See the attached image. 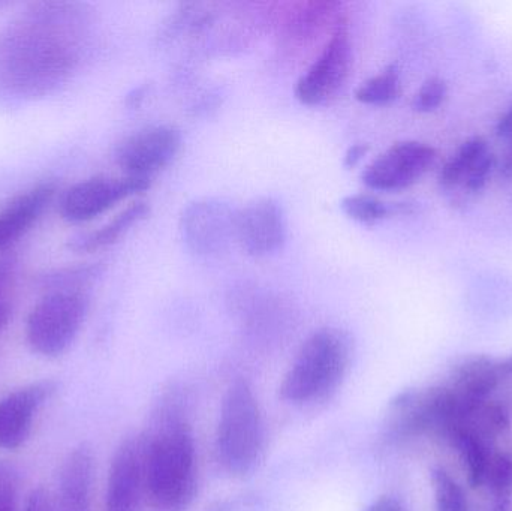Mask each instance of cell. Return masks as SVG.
<instances>
[{
    "mask_svg": "<svg viewBox=\"0 0 512 511\" xmlns=\"http://www.w3.org/2000/svg\"><path fill=\"white\" fill-rule=\"evenodd\" d=\"M351 360V338L336 327L316 330L301 345L280 384V396L291 404L327 398L339 387Z\"/></svg>",
    "mask_w": 512,
    "mask_h": 511,
    "instance_id": "6da1fadb",
    "label": "cell"
},
{
    "mask_svg": "<svg viewBox=\"0 0 512 511\" xmlns=\"http://www.w3.org/2000/svg\"><path fill=\"white\" fill-rule=\"evenodd\" d=\"M144 482L162 509L180 511L189 506L197 485V455L186 426H170L144 446Z\"/></svg>",
    "mask_w": 512,
    "mask_h": 511,
    "instance_id": "7a4b0ae2",
    "label": "cell"
},
{
    "mask_svg": "<svg viewBox=\"0 0 512 511\" xmlns=\"http://www.w3.org/2000/svg\"><path fill=\"white\" fill-rule=\"evenodd\" d=\"M265 429L261 408L252 387L239 380L222 402L216 452L222 467L231 474H248L264 455Z\"/></svg>",
    "mask_w": 512,
    "mask_h": 511,
    "instance_id": "3957f363",
    "label": "cell"
},
{
    "mask_svg": "<svg viewBox=\"0 0 512 511\" xmlns=\"http://www.w3.org/2000/svg\"><path fill=\"white\" fill-rule=\"evenodd\" d=\"M87 311L89 299L81 291H53L27 317V344L39 356H62L77 339Z\"/></svg>",
    "mask_w": 512,
    "mask_h": 511,
    "instance_id": "277c9868",
    "label": "cell"
},
{
    "mask_svg": "<svg viewBox=\"0 0 512 511\" xmlns=\"http://www.w3.org/2000/svg\"><path fill=\"white\" fill-rule=\"evenodd\" d=\"M237 213L228 201L204 197L191 201L180 215L179 231L191 254L215 258L237 242Z\"/></svg>",
    "mask_w": 512,
    "mask_h": 511,
    "instance_id": "5b68a950",
    "label": "cell"
},
{
    "mask_svg": "<svg viewBox=\"0 0 512 511\" xmlns=\"http://www.w3.org/2000/svg\"><path fill=\"white\" fill-rule=\"evenodd\" d=\"M352 59L348 26L340 21L315 62L295 84V98L307 107H321L333 101L351 74Z\"/></svg>",
    "mask_w": 512,
    "mask_h": 511,
    "instance_id": "8992f818",
    "label": "cell"
},
{
    "mask_svg": "<svg viewBox=\"0 0 512 511\" xmlns=\"http://www.w3.org/2000/svg\"><path fill=\"white\" fill-rule=\"evenodd\" d=\"M438 153L430 144L405 140L376 156L361 173V182L379 192H396L420 182L435 165Z\"/></svg>",
    "mask_w": 512,
    "mask_h": 511,
    "instance_id": "52a82bcc",
    "label": "cell"
},
{
    "mask_svg": "<svg viewBox=\"0 0 512 511\" xmlns=\"http://www.w3.org/2000/svg\"><path fill=\"white\" fill-rule=\"evenodd\" d=\"M150 185L152 180L129 176H96L83 180L60 198V216L69 224L93 221L129 197L147 191Z\"/></svg>",
    "mask_w": 512,
    "mask_h": 511,
    "instance_id": "ba28073f",
    "label": "cell"
},
{
    "mask_svg": "<svg viewBox=\"0 0 512 511\" xmlns=\"http://www.w3.org/2000/svg\"><path fill=\"white\" fill-rule=\"evenodd\" d=\"M182 149V132L171 125H153L126 137L114 152L125 176L152 180Z\"/></svg>",
    "mask_w": 512,
    "mask_h": 511,
    "instance_id": "9c48e42d",
    "label": "cell"
},
{
    "mask_svg": "<svg viewBox=\"0 0 512 511\" xmlns=\"http://www.w3.org/2000/svg\"><path fill=\"white\" fill-rule=\"evenodd\" d=\"M498 167L496 156L484 137L466 140L457 152L442 165L438 183L441 191L454 203H466L468 198L486 189Z\"/></svg>",
    "mask_w": 512,
    "mask_h": 511,
    "instance_id": "30bf717a",
    "label": "cell"
},
{
    "mask_svg": "<svg viewBox=\"0 0 512 511\" xmlns=\"http://www.w3.org/2000/svg\"><path fill=\"white\" fill-rule=\"evenodd\" d=\"M288 239V219L282 204L273 197L249 201L237 213V242L252 257L276 254Z\"/></svg>",
    "mask_w": 512,
    "mask_h": 511,
    "instance_id": "8fae6325",
    "label": "cell"
},
{
    "mask_svg": "<svg viewBox=\"0 0 512 511\" xmlns=\"http://www.w3.org/2000/svg\"><path fill=\"white\" fill-rule=\"evenodd\" d=\"M56 392L53 381L21 387L0 401V449L17 450L32 432L39 408Z\"/></svg>",
    "mask_w": 512,
    "mask_h": 511,
    "instance_id": "7c38bea8",
    "label": "cell"
},
{
    "mask_svg": "<svg viewBox=\"0 0 512 511\" xmlns=\"http://www.w3.org/2000/svg\"><path fill=\"white\" fill-rule=\"evenodd\" d=\"M144 491V444L129 440L120 446L111 462L105 511H137Z\"/></svg>",
    "mask_w": 512,
    "mask_h": 511,
    "instance_id": "4fadbf2b",
    "label": "cell"
},
{
    "mask_svg": "<svg viewBox=\"0 0 512 511\" xmlns=\"http://www.w3.org/2000/svg\"><path fill=\"white\" fill-rule=\"evenodd\" d=\"M95 461L89 447L80 446L66 456L54 495L57 511H90Z\"/></svg>",
    "mask_w": 512,
    "mask_h": 511,
    "instance_id": "5bb4252c",
    "label": "cell"
},
{
    "mask_svg": "<svg viewBox=\"0 0 512 511\" xmlns=\"http://www.w3.org/2000/svg\"><path fill=\"white\" fill-rule=\"evenodd\" d=\"M56 192L54 183H41L15 197L0 212V251L11 248L36 224Z\"/></svg>",
    "mask_w": 512,
    "mask_h": 511,
    "instance_id": "9a60e30c",
    "label": "cell"
},
{
    "mask_svg": "<svg viewBox=\"0 0 512 511\" xmlns=\"http://www.w3.org/2000/svg\"><path fill=\"white\" fill-rule=\"evenodd\" d=\"M150 206L147 201L138 200L129 204L122 212L117 213L113 219L96 228V230L86 231L72 237L69 242V249L80 254H90V252L102 251L116 245L126 233L132 230V227L140 224L141 221L149 216Z\"/></svg>",
    "mask_w": 512,
    "mask_h": 511,
    "instance_id": "2e32d148",
    "label": "cell"
},
{
    "mask_svg": "<svg viewBox=\"0 0 512 511\" xmlns=\"http://www.w3.org/2000/svg\"><path fill=\"white\" fill-rule=\"evenodd\" d=\"M340 209L352 221L372 227L393 213L405 212L406 203H387L372 194H351L342 198Z\"/></svg>",
    "mask_w": 512,
    "mask_h": 511,
    "instance_id": "e0dca14e",
    "label": "cell"
},
{
    "mask_svg": "<svg viewBox=\"0 0 512 511\" xmlns=\"http://www.w3.org/2000/svg\"><path fill=\"white\" fill-rule=\"evenodd\" d=\"M402 77L396 63L385 66L379 74L363 81L355 90V99L366 105H385L399 98Z\"/></svg>",
    "mask_w": 512,
    "mask_h": 511,
    "instance_id": "ac0fdd59",
    "label": "cell"
},
{
    "mask_svg": "<svg viewBox=\"0 0 512 511\" xmlns=\"http://www.w3.org/2000/svg\"><path fill=\"white\" fill-rule=\"evenodd\" d=\"M436 511H469L468 500L462 486L445 470L432 473Z\"/></svg>",
    "mask_w": 512,
    "mask_h": 511,
    "instance_id": "d6986e66",
    "label": "cell"
},
{
    "mask_svg": "<svg viewBox=\"0 0 512 511\" xmlns=\"http://www.w3.org/2000/svg\"><path fill=\"white\" fill-rule=\"evenodd\" d=\"M448 96V83L441 77H430L421 84L412 98V108L418 113L438 110Z\"/></svg>",
    "mask_w": 512,
    "mask_h": 511,
    "instance_id": "ffe728a7",
    "label": "cell"
},
{
    "mask_svg": "<svg viewBox=\"0 0 512 511\" xmlns=\"http://www.w3.org/2000/svg\"><path fill=\"white\" fill-rule=\"evenodd\" d=\"M14 287V263L8 258L0 260V330L11 317V291Z\"/></svg>",
    "mask_w": 512,
    "mask_h": 511,
    "instance_id": "44dd1931",
    "label": "cell"
},
{
    "mask_svg": "<svg viewBox=\"0 0 512 511\" xmlns=\"http://www.w3.org/2000/svg\"><path fill=\"white\" fill-rule=\"evenodd\" d=\"M20 479L14 468L0 462V509L17 507Z\"/></svg>",
    "mask_w": 512,
    "mask_h": 511,
    "instance_id": "7402d4cb",
    "label": "cell"
},
{
    "mask_svg": "<svg viewBox=\"0 0 512 511\" xmlns=\"http://www.w3.org/2000/svg\"><path fill=\"white\" fill-rule=\"evenodd\" d=\"M21 511H57L54 495L45 491L44 488L35 489L30 492Z\"/></svg>",
    "mask_w": 512,
    "mask_h": 511,
    "instance_id": "603a6c76",
    "label": "cell"
},
{
    "mask_svg": "<svg viewBox=\"0 0 512 511\" xmlns=\"http://www.w3.org/2000/svg\"><path fill=\"white\" fill-rule=\"evenodd\" d=\"M369 150V144H352V146L346 150L345 156H343V167H345L346 170H351V168L357 167V165L366 158Z\"/></svg>",
    "mask_w": 512,
    "mask_h": 511,
    "instance_id": "cb8c5ba5",
    "label": "cell"
},
{
    "mask_svg": "<svg viewBox=\"0 0 512 511\" xmlns=\"http://www.w3.org/2000/svg\"><path fill=\"white\" fill-rule=\"evenodd\" d=\"M496 135H498L501 140L512 144V102L508 105L504 114L499 117L498 123H496Z\"/></svg>",
    "mask_w": 512,
    "mask_h": 511,
    "instance_id": "d4e9b609",
    "label": "cell"
},
{
    "mask_svg": "<svg viewBox=\"0 0 512 511\" xmlns=\"http://www.w3.org/2000/svg\"><path fill=\"white\" fill-rule=\"evenodd\" d=\"M366 511H408V509L397 498L382 497L370 504Z\"/></svg>",
    "mask_w": 512,
    "mask_h": 511,
    "instance_id": "484cf974",
    "label": "cell"
},
{
    "mask_svg": "<svg viewBox=\"0 0 512 511\" xmlns=\"http://www.w3.org/2000/svg\"><path fill=\"white\" fill-rule=\"evenodd\" d=\"M147 95V86L135 87L128 95L129 107H140L141 102L144 101Z\"/></svg>",
    "mask_w": 512,
    "mask_h": 511,
    "instance_id": "4316f807",
    "label": "cell"
},
{
    "mask_svg": "<svg viewBox=\"0 0 512 511\" xmlns=\"http://www.w3.org/2000/svg\"><path fill=\"white\" fill-rule=\"evenodd\" d=\"M0 511H18L17 507H3Z\"/></svg>",
    "mask_w": 512,
    "mask_h": 511,
    "instance_id": "83f0119b",
    "label": "cell"
},
{
    "mask_svg": "<svg viewBox=\"0 0 512 511\" xmlns=\"http://www.w3.org/2000/svg\"><path fill=\"white\" fill-rule=\"evenodd\" d=\"M47 60H51V62H53V59H50V57H47ZM54 62H56V60H54ZM57 62H59V60H57ZM59 63H65V62H59ZM65 65H68V63H65Z\"/></svg>",
    "mask_w": 512,
    "mask_h": 511,
    "instance_id": "f1b7e54d",
    "label": "cell"
}]
</instances>
